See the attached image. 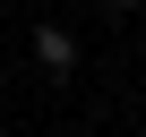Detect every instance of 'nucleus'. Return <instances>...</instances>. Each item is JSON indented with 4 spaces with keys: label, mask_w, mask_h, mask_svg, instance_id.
I'll return each mask as SVG.
<instances>
[{
    "label": "nucleus",
    "mask_w": 146,
    "mask_h": 137,
    "mask_svg": "<svg viewBox=\"0 0 146 137\" xmlns=\"http://www.w3.org/2000/svg\"><path fill=\"white\" fill-rule=\"evenodd\" d=\"M35 60L52 68V77H69V68H78V43H69L60 26H43V34H35Z\"/></svg>",
    "instance_id": "nucleus-1"
},
{
    "label": "nucleus",
    "mask_w": 146,
    "mask_h": 137,
    "mask_svg": "<svg viewBox=\"0 0 146 137\" xmlns=\"http://www.w3.org/2000/svg\"><path fill=\"white\" fill-rule=\"evenodd\" d=\"M120 9H137V0H120Z\"/></svg>",
    "instance_id": "nucleus-2"
}]
</instances>
